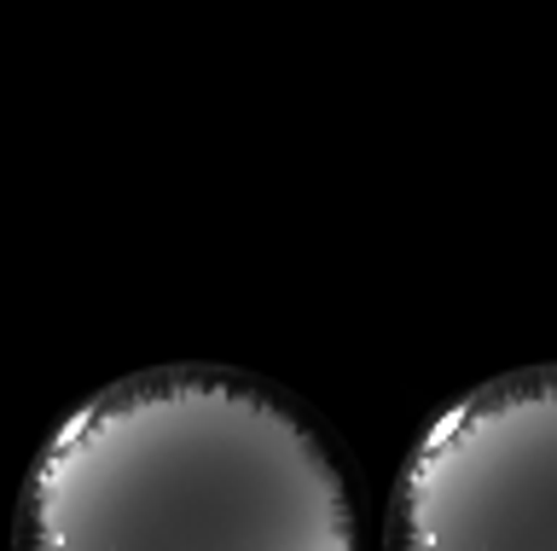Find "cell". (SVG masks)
I'll return each instance as SVG.
<instances>
[{
	"label": "cell",
	"instance_id": "cell-2",
	"mask_svg": "<svg viewBox=\"0 0 557 551\" xmlns=\"http://www.w3.org/2000/svg\"><path fill=\"white\" fill-rule=\"evenodd\" d=\"M389 551H557V366L435 412L400 464Z\"/></svg>",
	"mask_w": 557,
	"mask_h": 551
},
{
	"label": "cell",
	"instance_id": "cell-1",
	"mask_svg": "<svg viewBox=\"0 0 557 551\" xmlns=\"http://www.w3.org/2000/svg\"><path fill=\"white\" fill-rule=\"evenodd\" d=\"M17 551H360L343 464L273 389L209 366L94 389L29 464Z\"/></svg>",
	"mask_w": 557,
	"mask_h": 551
}]
</instances>
